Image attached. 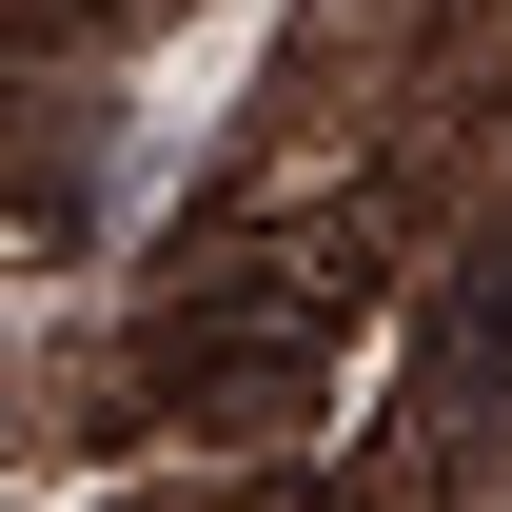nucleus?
<instances>
[{"label":"nucleus","instance_id":"obj_1","mask_svg":"<svg viewBox=\"0 0 512 512\" xmlns=\"http://www.w3.org/2000/svg\"><path fill=\"white\" fill-rule=\"evenodd\" d=\"M512 434V237H493V296H453L434 335V453H493Z\"/></svg>","mask_w":512,"mask_h":512}]
</instances>
